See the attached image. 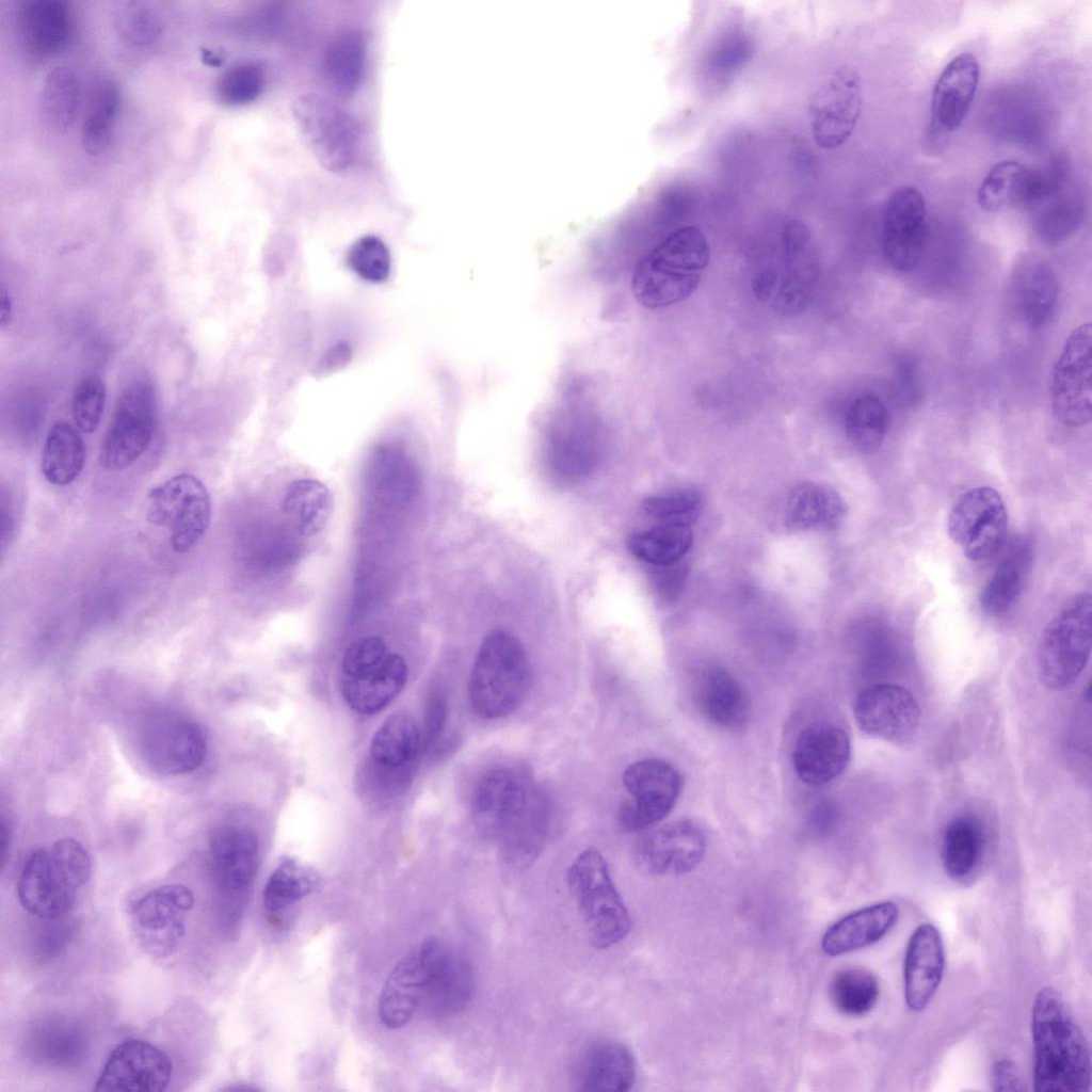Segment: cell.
<instances>
[{"label": "cell", "mask_w": 1092, "mask_h": 1092, "mask_svg": "<svg viewBox=\"0 0 1092 1092\" xmlns=\"http://www.w3.org/2000/svg\"><path fill=\"white\" fill-rule=\"evenodd\" d=\"M549 813L543 791L528 775L511 767L487 771L473 792L475 824L515 865L528 864L543 848Z\"/></svg>", "instance_id": "6da1fadb"}, {"label": "cell", "mask_w": 1092, "mask_h": 1092, "mask_svg": "<svg viewBox=\"0 0 1092 1092\" xmlns=\"http://www.w3.org/2000/svg\"><path fill=\"white\" fill-rule=\"evenodd\" d=\"M1033 1089L1037 1092H1085L1090 1089L1087 1040L1061 993L1042 987L1031 1009Z\"/></svg>", "instance_id": "7a4b0ae2"}, {"label": "cell", "mask_w": 1092, "mask_h": 1092, "mask_svg": "<svg viewBox=\"0 0 1092 1092\" xmlns=\"http://www.w3.org/2000/svg\"><path fill=\"white\" fill-rule=\"evenodd\" d=\"M709 259V245L701 229H675L637 263L632 293L651 309L676 304L694 292Z\"/></svg>", "instance_id": "3957f363"}, {"label": "cell", "mask_w": 1092, "mask_h": 1092, "mask_svg": "<svg viewBox=\"0 0 1092 1092\" xmlns=\"http://www.w3.org/2000/svg\"><path fill=\"white\" fill-rule=\"evenodd\" d=\"M91 872L85 848L73 838L59 839L28 857L17 882L18 900L38 919L66 916Z\"/></svg>", "instance_id": "277c9868"}, {"label": "cell", "mask_w": 1092, "mask_h": 1092, "mask_svg": "<svg viewBox=\"0 0 1092 1092\" xmlns=\"http://www.w3.org/2000/svg\"><path fill=\"white\" fill-rule=\"evenodd\" d=\"M529 660L521 642L505 630H494L481 643L468 681L472 711L494 720L512 713L526 696Z\"/></svg>", "instance_id": "5b68a950"}, {"label": "cell", "mask_w": 1092, "mask_h": 1092, "mask_svg": "<svg viewBox=\"0 0 1092 1092\" xmlns=\"http://www.w3.org/2000/svg\"><path fill=\"white\" fill-rule=\"evenodd\" d=\"M208 862L219 924L234 935L241 924L259 864V841L250 829L216 828L209 839Z\"/></svg>", "instance_id": "8992f818"}, {"label": "cell", "mask_w": 1092, "mask_h": 1092, "mask_svg": "<svg viewBox=\"0 0 1092 1092\" xmlns=\"http://www.w3.org/2000/svg\"><path fill=\"white\" fill-rule=\"evenodd\" d=\"M567 883L593 946L610 948L628 935L629 911L597 849L587 848L574 860L567 870Z\"/></svg>", "instance_id": "52a82bcc"}, {"label": "cell", "mask_w": 1092, "mask_h": 1092, "mask_svg": "<svg viewBox=\"0 0 1092 1092\" xmlns=\"http://www.w3.org/2000/svg\"><path fill=\"white\" fill-rule=\"evenodd\" d=\"M1092 645V597L1072 596L1045 626L1037 649V672L1051 690L1070 688L1086 668Z\"/></svg>", "instance_id": "ba28073f"}, {"label": "cell", "mask_w": 1092, "mask_h": 1092, "mask_svg": "<svg viewBox=\"0 0 1092 1092\" xmlns=\"http://www.w3.org/2000/svg\"><path fill=\"white\" fill-rule=\"evenodd\" d=\"M146 517L150 524L168 531L170 544L176 553L189 552L210 525L209 492L197 477L176 475L150 491Z\"/></svg>", "instance_id": "9c48e42d"}, {"label": "cell", "mask_w": 1092, "mask_h": 1092, "mask_svg": "<svg viewBox=\"0 0 1092 1092\" xmlns=\"http://www.w3.org/2000/svg\"><path fill=\"white\" fill-rule=\"evenodd\" d=\"M292 113L306 145L325 170L349 168L357 152L359 129L348 111L324 96L305 94L295 99Z\"/></svg>", "instance_id": "30bf717a"}, {"label": "cell", "mask_w": 1092, "mask_h": 1092, "mask_svg": "<svg viewBox=\"0 0 1092 1092\" xmlns=\"http://www.w3.org/2000/svg\"><path fill=\"white\" fill-rule=\"evenodd\" d=\"M156 415L152 383L146 375L132 379L122 390L100 447V463L111 471L131 466L150 444Z\"/></svg>", "instance_id": "8fae6325"}, {"label": "cell", "mask_w": 1092, "mask_h": 1092, "mask_svg": "<svg viewBox=\"0 0 1092 1092\" xmlns=\"http://www.w3.org/2000/svg\"><path fill=\"white\" fill-rule=\"evenodd\" d=\"M193 905L194 895L182 884L162 885L136 899L130 908V926L144 952L154 959L175 954Z\"/></svg>", "instance_id": "7c38bea8"}, {"label": "cell", "mask_w": 1092, "mask_h": 1092, "mask_svg": "<svg viewBox=\"0 0 1092 1092\" xmlns=\"http://www.w3.org/2000/svg\"><path fill=\"white\" fill-rule=\"evenodd\" d=\"M629 799L619 809V823L627 832L648 829L664 819L675 806L684 786L680 772L659 758L641 759L623 772Z\"/></svg>", "instance_id": "4fadbf2b"}, {"label": "cell", "mask_w": 1092, "mask_h": 1092, "mask_svg": "<svg viewBox=\"0 0 1092 1092\" xmlns=\"http://www.w3.org/2000/svg\"><path fill=\"white\" fill-rule=\"evenodd\" d=\"M140 751L159 773L180 775L197 770L207 754L203 728L193 720L170 711L148 716L139 732Z\"/></svg>", "instance_id": "5bb4252c"}, {"label": "cell", "mask_w": 1092, "mask_h": 1092, "mask_svg": "<svg viewBox=\"0 0 1092 1092\" xmlns=\"http://www.w3.org/2000/svg\"><path fill=\"white\" fill-rule=\"evenodd\" d=\"M1089 322L1076 326L1066 337L1054 365L1050 404L1055 418L1077 428L1092 416V330Z\"/></svg>", "instance_id": "9a60e30c"}, {"label": "cell", "mask_w": 1092, "mask_h": 1092, "mask_svg": "<svg viewBox=\"0 0 1092 1092\" xmlns=\"http://www.w3.org/2000/svg\"><path fill=\"white\" fill-rule=\"evenodd\" d=\"M421 969L424 1011L435 1016L460 1012L473 992V975L466 956L439 937L425 938L416 948Z\"/></svg>", "instance_id": "2e32d148"}, {"label": "cell", "mask_w": 1092, "mask_h": 1092, "mask_svg": "<svg viewBox=\"0 0 1092 1092\" xmlns=\"http://www.w3.org/2000/svg\"><path fill=\"white\" fill-rule=\"evenodd\" d=\"M950 539L970 561H984L1005 542L1008 514L999 493L991 486H977L962 494L948 515Z\"/></svg>", "instance_id": "e0dca14e"}, {"label": "cell", "mask_w": 1092, "mask_h": 1092, "mask_svg": "<svg viewBox=\"0 0 1092 1092\" xmlns=\"http://www.w3.org/2000/svg\"><path fill=\"white\" fill-rule=\"evenodd\" d=\"M863 106L862 82L849 67L838 68L810 94L807 109L814 141L824 149L841 146L852 134Z\"/></svg>", "instance_id": "ac0fdd59"}, {"label": "cell", "mask_w": 1092, "mask_h": 1092, "mask_svg": "<svg viewBox=\"0 0 1092 1092\" xmlns=\"http://www.w3.org/2000/svg\"><path fill=\"white\" fill-rule=\"evenodd\" d=\"M853 713L865 734L897 745L912 740L920 723L916 698L895 684H874L863 689L855 698Z\"/></svg>", "instance_id": "d6986e66"}, {"label": "cell", "mask_w": 1092, "mask_h": 1092, "mask_svg": "<svg viewBox=\"0 0 1092 1092\" xmlns=\"http://www.w3.org/2000/svg\"><path fill=\"white\" fill-rule=\"evenodd\" d=\"M927 239V208L922 193L913 186L893 192L882 222V250L892 268L912 271L918 264Z\"/></svg>", "instance_id": "ffe728a7"}, {"label": "cell", "mask_w": 1092, "mask_h": 1092, "mask_svg": "<svg viewBox=\"0 0 1092 1092\" xmlns=\"http://www.w3.org/2000/svg\"><path fill=\"white\" fill-rule=\"evenodd\" d=\"M172 1073V1061L162 1049L144 1040L129 1039L110 1053L94 1090L159 1092L166 1089Z\"/></svg>", "instance_id": "44dd1931"}, {"label": "cell", "mask_w": 1092, "mask_h": 1092, "mask_svg": "<svg viewBox=\"0 0 1092 1092\" xmlns=\"http://www.w3.org/2000/svg\"><path fill=\"white\" fill-rule=\"evenodd\" d=\"M706 850L702 829L688 819L673 821L646 835L636 847L640 865L654 874H682L694 869Z\"/></svg>", "instance_id": "7402d4cb"}, {"label": "cell", "mask_w": 1092, "mask_h": 1092, "mask_svg": "<svg viewBox=\"0 0 1092 1092\" xmlns=\"http://www.w3.org/2000/svg\"><path fill=\"white\" fill-rule=\"evenodd\" d=\"M851 743L839 726L817 723L804 728L792 750V766L807 785L820 786L837 778L847 768Z\"/></svg>", "instance_id": "603a6c76"}, {"label": "cell", "mask_w": 1092, "mask_h": 1092, "mask_svg": "<svg viewBox=\"0 0 1092 1092\" xmlns=\"http://www.w3.org/2000/svg\"><path fill=\"white\" fill-rule=\"evenodd\" d=\"M637 1077L631 1050L612 1039H599L584 1046L572 1069V1085L577 1091H628Z\"/></svg>", "instance_id": "cb8c5ba5"}, {"label": "cell", "mask_w": 1092, "mask_h": 1092, "mask_svg": "<svg viewBox=\"0 0 1092 1092\" xmlns=\"http://www.w3.org/2000/svg\"><path fill=\"white\" fill-rule=\"evenodd\" d=\"M945 949L938 929L919 925L911 934L903 959V995L913 1011L924 1010L943 979Z\"/></svg>", "instance_id": "d4e9b609"}, {"label": "cell", "mask_w": 1092, "mask_h": 1092, "mask_svg": "<svg viewBox=\"0 0 1092 1092\" xmlns=\"http://www.w3.org/2000/svg\"><path fill=\"white\" fill-rule=\"evenodd\" d=\"M980 81L975 54L954 55L940 73L932 91L931 121L940 132L956 131L965 121Z\"/></svg>", "instance_id": "484cf974"}, {"label": "cell", "mask_w": 1092, "mask_h": 1092, "mask_svg": "<svg viewBox=\"0 0 1092 1092\" xmlns=\"http://www.w3.org/2000/svg\"><path fill=\"white\" fill-rule=\"evenodd\" d=\"M17 27L26 51L37 59L61 52L73 35L69 9L58 0L25 1L17 13Z\"/></svg>", "instance_id": "4316f807"}, {"label": "cell", "mask_w": 1092, "mask_h": 1092, "mask_svg": "<svg viewBox=\"0 0 1092 1092\" xmlns=\"http://www.w3.org/2000/svg\"><path fill=\"white\" fill-rule=\"evenodd\" d=\"M89 1040L74 1019L52 1015L35 1022L26 1037V1053L38 1064L57 1069L79 1065L87 1055Z\"/></svg>", "instance_id": "83f0119b"}, {"label": "cell", "mask_w": 1092, "mask_h": 1092, "mask_svg": "<svg viewBox=\"0 0 1092 1092\" xmlns=\"http://www.w3.org/2000/svg\"><path fill=\"white\" fill-rule=\"evenodd\" d=\"M1012 298L1017 316L1029 328L1044 326L1058 301V280L1051 267L1038 257H1024L1012 276Z\"/></svg>", "instance_id": "f1b7e54d"}, {"label": "cell", "mask_w": 1092, "mask_h": 1092, "mask_svg": "<svg viewBox=\"0 0 1092 1092\" xmlns=\"http://www.w3.org/2000/svg\"><path fill=\"white\" fill-rule=\"evenodd\" d=\"M421 748V735L413 719L405 713L389 716L378 728L370 743V764L388 784L405 778Z\"/></svg>", "instance_id": "f546056e"}, {"label": "cell", "mask_w": 1092, "mask_h": 1092, "mask_svg": "<svg viewBox=\"0 0 1092 1092\" xmlns=\"http://www.w3.org/2000/svg\"><path fill=\"white\" fill-rule=\"evenodd\" d=\"M899 909L881 901L852 912L833 924L824 933L822 950L829 956L848 953L883 938L897 924Z\"/></svg>", "instance_id": "4dcf8cb0"}, {"label": "cell", "mask_w": 1092, "mask_h": 1092, "mask_svg": "<svg viewBox=\"0 0 1092 1092\" xmlns=\"http://www.w3.org/2000/svg\"><path fill=\"white\" fill-rule=\"evenodd\" d=\"M407 674L405 660L396 653H389L375 669L356 677H342L344 701L358 713H376L402 691Z\"/></svg>", "instance_id": "1f68e13d"}, {"label": "cell", "mask_w": 1092, "mask_h": 1092, "mask_svg": "<svg viewBox=\"0 0 1092 1092\" xmlns=\"http://www.w3.org/2000/svg\"><path fill=\"white\" fill-rule=\"evenodd\" d=\"M848 507L840 494L829 485L802 482L789 493L785 523L794 530H833L841 526Z\"/></svg>", "instance_id": "d6a6232c"}, {"label": "cell", "mask_w": 1092, "mask_h": 1092, "mask_svg": "<svg viewBox=\"0 0 1092 1092\" xmlns=\"http://www.w3.org/2000/svg\"><path fill=\"white\" fill-rule=\"evenodd\" d=\"M421 969L416 949L392 968L379 1000V1017L388 1029L405 1026L421 1006Z\"/></svg>", "instance_id": "836d02e7"}, {"label": "cell", "mask_w": 1092, "mask_h": 1092, "mask_svg": "<svg viewBox=\"0 0 1092 1092\" xmlns=\"http://www.w3.org/2000/svg\"><path fill=\"white\" fill-rule=\"evenodd\" d=\"M1031 548L1025 540L1013 542L981 590L979 604L989 615L1007 612L1021 595L1031 564Z\"/></svg>", "instance_id": "e575fe53"}, {"label": "cell", "mask_w": 1092, "mask_h": 1092, "mask_svg": "<svg viewBox=\"0 0 1092 1092\" xmlns=\"http://www.w3.org/2000/svg\"><path fill=\"white\" fill-rule=\"evenodd\" d=\"M334 497L331 489L315 479L292 481L283 499V512L292 528L304 536L323 531L333 515Z\"/></svg>", "instance_id": "d590c367"}, {"label": "cell", "mask_w": 1092, "mask_h": 1092, "mask_svg": "<svg viewBox=\"0 0 1092 1092\" xmlns=\"http://www.w3.org/2000/svg\"><path fill=\"white\" fill-rule=\"evenodd\" d=\"M366 62V43L357 30H346L328 44L323 59L327 86L340 97L352 96L360 86Z\"/></svg>", "instance_id": "8d00e7d4"}, {"label": "cell", "mask_w": 1092, "mask_h": 1092, "mask_svg": "<svg viewBox=\"0 0 1092 1092\" xmlns=\"http://www.w3.org/2000/svg\"><path fill=\"white\" fill-rule=\"evenodd\" d=\"M85 463V447L79 432L65 420L57 421L49 430L42 453L45 479L57 486L73 483Z\"/></svg>", "instance_id": "74e56055"}, {"label": "cell", "mask_w": 1092, "mask_h": 1092, "mask_svg": "<svg viewBox=\"0 0 1092 1092\" xmlns=\"http://www.w3.org/2000/svg\"><path fill=\"white\" fill-rule=\"evenodd\" d=\"M700 702L706 717L714 724L739 727L746 719L745 694L727 671L714 669L705 677L700 692Z\"/></svg>", "instance_id": "f35d334b"}, {"label": "cell", "mask_w": 1092, "mask_h": 1092, "mask_svg": "<svg viewBox=\"0 0 1092 1092\" xmlns=\"http://www.w3.org/2000/svg\"><path fill=\"white\" fill-rule=\"evenodd\" d=\"M121 103V91L114 80L106 78L96 84L81 130L82 145L87 154L99 156L111 146Z\"/></svg>", "instance_id": "ab89813d"}, {"label": "cell", "mask_w": 1092, "mask_h": 1092, "mask_svg": "<svg viewBox=\"0 0 1092 1092\" xmlns=\"http://www.w3.org/2000/svg\"><path fill=\"white\" fill-rule=\"evenodd\" d=\"M692 543L693 533L689 527L659 524L635 532L629 537L628 547L639 560L661 567L679 562Z\"/></svg>", "instance_id": "60d3db41"}, {"label": "cell", "mask_w": 1092, "mask_h": 1092, "mask_svg": "<svg viewBox=\"0 0 1092 1092\" xmlns=\"http://www.w3.org/2000/svg\"><path fill=\"white\" fill-rule=\"evenodd\" d=\"M81 100L79 79L67 66H57L46 76L39 109L45 123L65 131L76 121Z\"/></svg>", "instance_id": "b9f144b4"}, {"label": "cell", "mask_w": 1092, "mask_h": 1092, "mask_svg": "<svg viewBox=\"0 0 1092 1092\" xmlns=\"http://www.w3.org/2000/svg\"><path fill=\"white\" fill-rule=\"evenodd\" d=\"M319 886L316 873L292 860H285L272 872L263 889V905L272 918L283 916Z\"/></svg>", "instance_id": "7bdbcfd3"}, {"label": "cell", "mask_w": 1092, "mask_h": 1092, "mask_svg": "<svg viewBox=\"0 0 1092 1092\" xmlns=\"http://www.w3.org/2000/svg\"><path fill=\"white\" fill-rule=\"evenodd\" d=\"M983 838L978 824L969 818L951 821L944 831L942 863L948 877L962 880L977 867Z\"/></svg>", "instance_id": "ee69618b"}, {"label": "cell", "mask_w": 1092, "mask_h": 1092, "mask_svg": "<svg viewBox=\"0 0 1092 1092\" xmlns=\"http://www.w3.org/2000/svg\"><path fill=\"white\" fill-rule=\"evenodd\" d=\"M888 424V413L882 400L871 394L858 396L849 405L845 432L851 445L862 453H873L881 447Z\"/></svg>", "instance_id": "f6af8a7d"}, {"label": "cell", "mask_w": 1092, "mask_h": 1092, "mask_svg": "<svg viewBox=\"0 0 1092 1092\" xmlns=\"http://www.w3.org/2000/svg\"><path fill=\"white\" fill-rule=\"evenodd\" d=\"M1029 170L1014 160L995 163L982 179L977 202L986 212H995L1007 204L1024 206Z\"/></svg>", "instance_id": "bcb514c9"}, {"label": "cell", "mask_w": 1092, "mask_h": 1092, "mask_svg": "<svg viewBox=\"0 0 1092 1092\" xmlns=\"http://www.w3.org/2000/svg\"><path fill=\"white\" fill-rule=\"evenodd\" d=\"M831 999L835 1008L848 1016H863L876 1006L880 986L870 971L851 967L838 971L831 983Z\"/></svg>", "instance_id": "7dc6e473"}, {"label": "cell", "mask_w": 1092, "mask_h": 1092, "mask_svg": "<svg viewBox=\"0 0 1092 1092\" xmlns=\"http://www.w3.org/2000/svg\"><path fill=\"white\" fill-rule=\"evenodd\" d=\"M264 68L255 61H241L228 67L218 80L219 100L229 107L255 101L266 86Z\"/></svg>", "instance_id": "c3c4849f"}, {"label": "cell", "mask_w": 1092, "mask_h": 1092, "mask_svg": "<svg viewBox=\"0 0 1092 1092\" xmlns=\"http://www.w3.org/2000/svg\"><path fill=\"white\" fill-rule=\"evenodd\" d=\"M702 496L694 489H679L647 497L643 510L661 524L689 527L702 510Z\"/></svg>", "instance_id": "681fc988"}, {"label": "cell", "mask_w": 1092, "mask_h": 1092, "mask_svg": "<svg viewBox=\"0 0 1092 1092\" xmlns=\"http://www.w3.org/2000/svg\"><path fill=\"white\" fill-rule=\"evenodd\" d=\"M347 264L359 278L369 283H382L390 273V254L385 243L375 236H364L348 251Z\"/></svg>", "instance_id": "f907efd6"}, {"label": "cell", "mask_w": 1092, "mask_h": 1092, "mask_svg": "<svg viewBox=\"0 0 1092 1092\" xmlns=\"http://www.w3.org/2000/svg\"><path fill=\"white\" fill-rule=\"evenodd\" d=\"M115 20L121 36L135 47L155 44L162 33V25L156 13L139 2L124 3Z\"/></svg>", "instance_id": "816d5d0a"}, {"label": "cell", "mask_w": 1092, "mask_h": 1092, "mask_svg": "<svg viewBox=\"0 0 1092 1092\" xmlns=\"http://www.w3.org/2000/svg\"><path fill=\"white\" fill-rule=\"evenodd\" d=\"M106 402V388L97 374L84 376L76 386L71 411L76 427L84 433L98 428Z\"/></svg>", "instance_id": "f5cc1de1"}, {"label": "cell", "mask_w": 1092, "mask_h": 1092, "mask_svg": "<svg viewBox=\"0 0 1092 1092\" xmlns=\"http://www.w3.org/2000/svg\"><path fill=\"white\" fill-rule=\"evenodd\" d=\"M1081 219L1082 208L1076 200L1060 198L1039 214L1037 231L1044 241L1058 243L1076 231Z\"/></svg>", "instance_id": "db71d44e"}, {"label": "cell", "mask_w": 1092, "mask_h": 1092, "mask_svg": "<svg viewBox=\"0 0 1092 1092\" xmlns=\"http://www.w3.org/2000/svg\"><path fill=\"white\" fill-rule=\"evenodd\" d=\"M389 652L379 636L364 637L353 642L342 659V677H356L379 667Z\"/></svg>", "instance_id": "11a10c76"}, {"label": "cell", "mask_w": 1092, "mask_h": 1092, "mask_svg": "<svg viewBox=\"0 0 1092 1092\" xmlns=\"http://www.w3.org/2000/svg\"><path fill=\"white\" fill-rule=\"evenodd\" d=\"M65 917L41 919L44 925L34 944V950L39 959L53 957L69 942L73 924Z\"/></svg>", "instance_id": "9f6ffc18"}, {"label": "cell", "mask_w": 1092, "mask_h": 1092, "mask_svg": "<svg viewBox=\"0 0 1092 1092\" xmlns=\"http://www.w3.org/2000/svg\"><path fill=\"white\" fill-rule=\"evenodd\" d=\"M448 703L445 694L434 691L429 695L421 735V748L429 750L439 739L447 720Z\"/></svg>", "instance_id": "6f0895ef"}, {"label": "cell", "mask_w": 1092, "mask_h": 1092, "mask_svg": "<svg viewBox=\"0 0 1092 1092\" xmlns=\"http://www.w3.org/2000/svg\"><path fill=\"white\" fill-rule=\"evenodd\" d=\"M995 1091H1023L1025 1089L1016 1065L1009 1059L997 1060L992 1067Z\"/></svg>", "instance_id": "680465c9"}, {"label": "cell", "mask_w": 1092, "mask_h": 1092, "mask_svg": "<svg viewBox=\"0 0 1092 1092\" xmlns=\"http://www.w3.org/2000/svg\"><path fill=\"white\" fill-rule=\"evenodd\" d=\"M351 355L352 352L348 343L335 344L319 360L316 366V372L319 374L335 372L350 362Z\"/></svg>", "instance_id": "91938a15"}, {"label": "cell", "mask_w": 1092, "mask_h": 1092, "mask_svg": "<svg viewBox=\"0 0 1092 1092\" xmlns=\"http://www.w3.org/2000/svg\"><path fill=\"white\" fill-rule=\"evenodd\" d=\"M833 817L834 812L830 807V805L825 803L818 805V807L814 809V814L810 818L812 828L818 831H822L823 829L830 826L831 821H833Z\"/></svg>", "instance_id": "94428289"}, {"label": "cell", "mask_w": 1092, "mask_h": 1092, "mask_svg": "<svg viewBox=\"0 0 1092 1092\" xmlns=\"http://www.w3.org/2000/svg\"><path fill=\"white\" fill-rule=\"evenodd\" d=\"M12 315V300L3 285L0 288V325L2 328L10 323Z\"/></svg>", "instance_id": "6125c7cd"}, {"label": "cell", "mask_w": 1092, "mask_h": 1092, "mask_svg": "<svg viewBox=\"0 0 1092 1092\" xmlns=\"http://www.w3.org/2000/svg\"><path fill=\"white\" fill-rule=\"evenodd\" d=\"M203 60H205L210 65H218L221 62L220 57L210 50L203 51Z\"/></svg>", "instance_id": "be15d7a7"}]
</instances>
